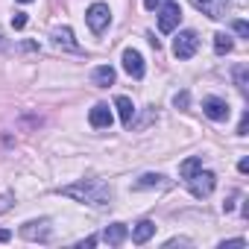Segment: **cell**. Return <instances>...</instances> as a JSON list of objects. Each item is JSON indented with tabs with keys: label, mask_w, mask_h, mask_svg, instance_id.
Listing matches in <instances>:
<instances>
[{
	"label": "cell",
	"mask_w": 249,
	"mask_h": 249,
	"mask_svg": "<svg viewBox=\"0 0 249 249\" xmlns=\"http://www.w3.org/2000/svg\"><path fill=\"white\" fill-rule=\"evenodd\" d=\"M62 194L73 196L79 202H88V205H108L111 202V191L103 182H97V179H88V182H79V185H68V188H62Z\"/></svg>",
	"instance_id": "cell-1"
},
{
	"label": "cell",
	"mask_w": 249,
	"mask_h": 249,
	"mask_svg": "<svg viewBox=\"0 0 249 249\" xmlns=\"http://www.w3.org/2000/svg\"><path fill=\"white\" fill-rule=\"evenodd\" d=\"M188 182V188H191V194L196 196V199H205V196H211V191L217 188V176L211 173V170H196L191 179H185Z\"/></svg>",
	"instance_id": "cell-2"
},
{
	"label": "cell",
	"mask_w": 249,
	"mask_h": 249,
	"mask_svg": "<svg viewBox=\"0 0 249 249\" xmlns=\"http://www.w3.org/2000/svg\"><path fill=\"white\" fill-rule=\"evenodd\" d=\"M196 50H199V36H196L194 30H185V33L176 36V41H173V53H176V59H191Z\"/></svg>",
	"instance_id": "cell-3"
},
{
	"label": "cell",
	"mask_w": 249,
	"mask_h": 249,
	"mask_svg": "<svg viewBox=\"0 0 249 249\" xmlns=\"http://www.w3.org/2000/svg\"><path fill=\"white\" fill-rule=\"evenodd\" d=\"M85 21H88V27H91L94 33H103V30L111 24V12H108L106 3H91L88 12H85Z\"/></svg>",
	"instance_id": "cell-4"
},
{
	"label": "cell",
	"mask_w": 249,
	"mask_h": 249,
	"mask_svg": "<svg viewBox=\"0 0 249 249\" xmlns=\"http://www.w3.org/2000/svg\"><path fill=\"white\" fill-rule=\"evenodd\" d=\"M179 21H182L179 3H176V0L164 3V6H161V15H159V30H161V33H173V30L179 27Z\"/></svg>",
	"instance_id": "cell-5"
},
{
	"label": "cell",
	"mask_w": 249,
	"mask_h": 249,
	"mask_svg": "<svg viewBox=\"0 0 249 249\" xmlns=\"http://www.w3.org/2000/svg\"><path fill=\"white\" fill-rule=\"evenodd\" d=\"M194 3V9H199L202 15H208L211 21H220V18H226V12H229V0H191Z\"/></svg>",
	"instance_id": "cell-6"
},
{
	"label": "cell",
	"mask_w": 249,
	"mask_h": 249,
	"mask_svg": "<svg viewBox=\"0 0 249 249\" xmlns=\"http://www.w3.org/2000/svg\"><path fill=\"white\" fill-rule=\"evenodd\" d=\"M202 111L211 117V120H229V103L226 100H220V97H205V103H202Z\"/></svg>",
	"instance_id": "cell-7"
},
{
	"label": "cell",
	"mask_w": 249,
	"mask_h": 249,
	"mask_svg": "<svg viewBox=\"0 0 249 249\" xmlns=\"http://www.w3.org/2000/svg\"><path fill=\"white\" fill-rule=\"evenodd\" d=\"M123 71H126L132 79L144 76V59H141L138 50H123Z\"/></svg>",
	"instance_id": "cell-8"
},
{
	"label": "cell",
	"mask_w": 249,
	"mask_h": 249,
	"mask_svg": "<svg viewBox=\"0 0 249 249\" xmlns=\"http://www.w3.org/2000/svg\"><path fill=\"white\" fill-rule=\"evenodd\" d=\"M88 123H91L94 129H108L111 126V108L106 103H97L91 108V114H88Z\"/></svg>",
	"instance_id": "cell-9"
},
{
	"label": "cell",
	"mask_w": 249,
	"mask_h": 249,
	"mask_svg": "<svg viewBox=\"0 0 249 249\" xmlns=\"http://www.w3.org/2000/svg\"><path fill=\"white\" fill-rule=\"evenodd\" d=\"M21 237L27 240H47L50 237V229H47V220H33V223H24L21 226Z\"/></svg>",
	"instance_id": "cell-10"
},
{
	"label": "cell",
	"mask_w": 249,
	"mask_h": 249,
	"mask_svg": "<svg viewBox=\"0 0 249 249\" xmlns=\"http://www.w3.org/2000/svg\"><path fill=\"white\" fill-rule=\"evenodd\" d=\"M114 106H117V111H120V120H123V126L129 129V126H132V117H135V106H132V100L120 94V97L114 100Z\"/></svg>",
	"instance_id": "cell-11"
},
{
	"label": "cell",
	"mask_w": 249,
	"mask_h": 249,
	"mask_svg": "<svg viewBox=\"0 0 249 249\" xmlns=\"http://www.w3.org/2000/svg\"><path fill=\"white\" fill-rule=\"evenodd\" d=\"M126 234H129V231H126V226H123V223H111V226L103 231V240L111 243V246H120L123 240H126Z\"/></svg>",
	"instance_id": "cell-12"
},
{
	"label": "cell",
	"mask_w": 249,
	"mask_h": 249,
	"mask_svg": "<svg viewBox=\"0 0 249 249\" xmlns=\"http://www.w3.org/2000/svg\"><path fill=\"white\" fill-rule=\"evenodd\" d=\"M153 234H156V223H153V220H141V223L135 226V231H132V240H135V243H147Z\"/></svg>",
	"instance_id": "cell-13"
},
{
	"label": "cell",
	"mask_w": 249,
	"mask_h": 249,
	"mask_svg": "<svg viewBox=\"0 0 249 249\" xmlns=\"http://www.w3.org/2000/svg\"><path fill=\"white\" fill-rule=\"evenodd\" d=\"M53 38H56V44L62 47H68V50H76V41H73V33L68 30V27H59V30H53Z\"/></svg>",
	"instance_id": "cell-14"
},
{
	"label": "cell",
	"mask_w": 249,
	"mask_h": 249,
	"mask_svg": "<svg viewBox=\"0 0 249 249\" xmlns=\"http://www.w3.org/2000/svg\"><path fill=\"white\" fill-rule=\"evenodd\" d=\"M94 82L97 85H114V68H108V65H103V68H97L94 71Z\"/></svg>",
	"instance_id": "cell-15"
},
{
	"label": "cell",
	"mask_w": 249,
	"mask_h": 249,
	"mask_svg": "<svg viewBox=\"0 0 249 249\" xmlns=\"http://www.w3.org/2000/svg\"><path fill=\"white\" fill-rule=\"evenodd\" d=\"M231 47H234V44H231V36H226V33H217V36H214V50H217L220 56H226Z\"/></svg>",
	"instance_id": "cell-16"
},
{
	"label": "cell",
	"mask_w": 249,
	"mask_h": 249,
	"mask_svg": "<svg viewBox=\"0 0 249 249\" xmlns=\"http://www.w3.org/2000/svg\"><path fill=\"white\" fill-rule=\"evenodd\" d=\"M199 167H202V161H199L196 156H191L188 161H182V167H179V173H182V179H191V176H194V173H196Z\"/></svg>",
	"instance_id": "cell-17"
},
{
	"label": "cell",
	"mask_w": 249,
	"mask_h": 249,
	"mask_svg": "<svg viewBox=\"0 0 249 249\" xmlns=\"http://www.w3.org/2000/svg\"><path fill=\"white\" fill-rule=\"evenodd\" d=\"M161 185H164V176H159V173H147L138 179V188H161Z\"/></svg>",
	"instance_id": "cell-18"
},
{
	"label": "cell",
	"mask_w": 249,
	"mask_h": 249,
	"mask_svg": "<svg viewBox=\"0 0 249 249\" xmlns=\"http://www.w3.org/2000/svg\"><path fill=\"white\" fill-rule=\"evenodd\" d=\"M234 33H237L240 38H249V24H246V21H234Z\"/></svg>",
	"instance_id": "cell-19"
},
{
	"label": "cell",
	"mask_w": 249,
	"mask_h": 249,
	"mask_svg": "<svg viewBox=\"0 0 249 249\" xmlns=\"http://www.w3.org/2000/svg\"><path fill=\"white\" fill-rule=\"evenodd\" d=\"M12 27H15V30L27 27V15H24V12H15V15H12Z\"/></svg>",
	"instance_id": "cell-20"
},
{
	"label": "cell",
	"mask_w": 249,
	"mask_h": 249,
	"mask_svg": "<svg viewBox=\"0 0 249 249\" xmlns=\"http://www.w3.org/2000/svg\"><path fill=\"white\" fill-rule=\"evenodd\" d=\"M164 3H170V0H144V6H147L150 12H153V9H161Z\"/></svg>",
	"instance_id": "cell-21"
},
{
	"label": "cell",
	"mask_w": 249,
	"mask_h": 249,
	"mask_svg": "<svg viewBox=\"0 0 249 249\" xmlns=\"http://www.w3.org/2000/svg\"><path fill=\"white\" fill-rule=\"evenodd\" d=\"M173 103L185 108V106H188V91H182V94H176V100H173Z\"/></svg>",
	"instance_id": "cell-22"
},
{
	"label": "cell",
	"mask_w": 249,
	"mask_h": 249,
	"mask_svg": "<svg viewBox=\"0 0 249 249\" xmlns=\"http://www.w3.org/2000/svg\"><path fill=\"white\" fill-rule=\"evenodd\" d=\"M0 240H9V231H0Z\"/></svg>",
	"instance_id": "cell-23"
},
{
	"label": "cell",
	"mask_w": 249,
	"mask_h": 249,
	"mask_svg": "<svg viewBox=\"0 0 249 249\" xmlns=\"http://www.w3.org/2000/svg\"><path fill=\"white\" fill-rule=\"evenodd\" d=\"M21 3H30V0H21Z\"/></svg>",
	"instance_id": "cell-24"
}]
</instances>
